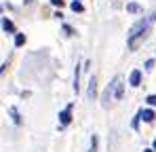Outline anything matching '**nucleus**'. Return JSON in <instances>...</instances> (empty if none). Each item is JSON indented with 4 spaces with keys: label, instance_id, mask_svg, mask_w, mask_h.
<instances>
[{
    "label": "nucleus",
    "instance_id": "nucleus-15",
    "mask_svg": "<svg viewBox=\"0 0 156 152\" xmlns=\"http://www.w3.org/2000/svg\"><path fill=\"white\" fill-rule=\"evenodd\" d=\"M148 103H150V106H156V95H148Z\"/></svg>",
    "mask_w": 156,
    "mask_h": 152
},
{
    "label": "nucleus",
    "instance_id": "nucleus-1",
    "mask_svg": "<svg viewBox=\"0 0 156 152\" xmlns=\"http://www.w3.org/2000/svg\"><path fill=\"white\" fill-rule=\"evenodd\" d=\"M146 34H148V21H139V24H135L131 27L129 32V49L135 51L139 47V42L146 38Z\"/></svg>",
    "mask_w": 156,
    "mask_h": 152
},
{
    "label": "nucleus",
    "instance_id": "nucleus-3",
    "mask_svg": "<svg viewBox=\"0 0 156 152\" xmlns=\"http://www.w3.org/2000/svg\"><path fill=\"white\" fill-rule=\"evenodd\" d=\"M70 121H72V103H70L63 112H59V123H61V125H70Z\"/></svg>",
    "mask_w": 156,
    "mask_h": 152
},
{
    "label": "nucleus",
    "instance_id": "nucleus-10",
    "mask_svg": "<svg viewBox=\"0 0 156 152\" xmlns=\"http://www.w3.org/2000/svg\"><path fill=\"white\" fill-rule=\"evenodd\" d=\"M127 11H129V13H139L141 6H139L137 2H129V4H127Z\"/></svg>",
    "mask_w": 156,
    "mask_h": 152
},
{
    "label": "nucleus",
    "instance_id": "nucleus-19",
    "mask_svg": "<svg viewBox=\"0 0 156 152\" xmlns=\"http://www.w3.org/2000/svg\"><path fill=\"white\" fill-rule=\"evenodd\" d=\"M154 150H156V139H154Z\"/></svg>",
    "mask_w": 156,
    "mask_h": 152
},
{
    "label": "nucleus",
    "instance_id": "nucleus-16",
    "mask_svg": "<svg viewBox=\"0 0 156 152\" xmlns=\"http://www.w3.org/2000/svg\"><path fill=\"white\" fill-rule=\"evenodd\" d=\"M51 4H55V6H63V0H51Z\"/></svg>",
    "mask_w": 156,
    "mask_h": 152
},
{
    "label": "nucleus",
    "instance_id": "nucleus-11",
    "mask_svg": "<svg viewBox=\"0 0 156 152\" xmlns=\"http://www.w3.org/2000/svg\"><path fill=\"white\" fill-rule=\"evenodd\" d=\"M72 11H74V13H82V11H84V6H82L78 0H74V2H72Z\"/></svg>",
    "mask_w": 156,
    "mask_h": 152
},
{
    "label": "nucleus",
    "instance_id": "nucleus-6",
    "mask_svg": "<svg viewBox=\"0 0 156 152\" xmlns=\"http://www.w3.org/2000/svg\"><path fill=\"white\" fill-rule=\"evenodd\" d=\"M2 30H4L6 34H13V32H15V25H13V21H9L6 17H2Z\"/></svg>",
    "mask_w": 156,
    "mask_h": 152
},
{
    "label": "nucleus",
    "instance_id": "nucleus-18",
    "mask_svg": "<svg viewBox=\"0 0 156 152\" xmlns=\"http://www.w3.org/2000/svg\"><path fill=\"white\" fill-rule=\"evenodd\" d=\"M144 152H154V150H144Z\"/></svg>",
    "mask_w": 156,
    "mask_h": 152
},
{
    "label": "nucleus",
    "instance_id": "nucleus-8",
    "mask_svg": "<svg viewBox=\"0 0 156 152\" xmlns=\"http://www.w3.org/2000/svg\"><path fill=\"white\" fill-rule=\"evenodd\" d=\"M9 114L13 116V121H15L17 125L21 123V116H19V112H17V108H15V106H11V108H9Z\"/></svg>",
    "mask_w": 156,
    "mask_h": 152
},
{
    "label": "nucleus",
    "instance_id": "nucleus-9",
    "mask_svg": "<svg viewBox=\"0 0 156 152\" xmlns=\"http://www.w3.org/2000/svg\"><path fill=\"white\" fill-rule=\"evenodd\" d=\"M74 91H80V68L76 66V72H74Z\"/></svg>",
    "mask_w": 156,
    "mask_h": 152
},
{
    "label": "nucleus",
    "instance_id": "nucleus-7",
    "mask_svg": "<svg viewBox=\"0 0 156 152\" xmlns=\"http://www.w3.org/2000/svg\"><path fill=\"white\" fill-rule=\"evenodd\" d=\"M139 114H141V118H144L146 123H152V121H154V112H152V110H141Z\"/></svg>",
    "mask_w": 156,
    "mask_h": 152
},
{
    "label": "nucleus",
    "instance_id": "nucleus-5",
    "mask_svg": "<svg viewBox=\"0 0 156 152\" xmlns=\"http://www.w3.org/2000/svg\"><path fill=\"white\" fill-rule=\"evenodd\" d=\"M139 82H141V72L139 70H133L131 72V78H129V85L131 87H139Z\"/></svg>",
    "mask_w": 156,
    "mask_h": 152
},
{
    "label": "nucleus",
    "instance_id": "nucleus-14",
    "mask_svg": "<svg viewBox=\"0 0 156 152\" xmlns=\"http://www.w3.org/2000/svg\"><path fill=\"white\" fill-rule=\"evenodd\" d=\"M63 32H66L68 36H74V34H76V30H74V27H70V25H63Z\"/></svg>",
    "mask_w": 156,
    "mask_h": 152
},
{
    "label": "nucleus",
    "instance_id": "nucleus-17",
    "mask_svg": "<svg viewBox=\"0 0 156 152\" xmlns=\"http://www.w3.org/2000/svg\"><path fill=\"white\" fill-rule=\"evenodd\" d=\"M152 66H154V61H152V59H148V61H146V68H148V70H152Z\"/></svg>",
    "mask_w": 156,
    "mask_h": 152
},
{
    "label": "nucleus",
    "instance_id": "nucleus-2",
    "mask_svg": "<svg viewBox=\"0 0 156 152\" xmlns=\"http://www.w3.org/2000/svg\"><path fill=\"white\" fill-rule=\"evenodd\" d=\"M112 89H114V97H116V100H122V95H125V89H122V78H120V76H116V78H114V82H112Z\"/></svg>",
    "mask_w": 156,
    "mask_h": 152
},
{
    "label": "nucleus",
    "instance_id": "nucleus-4",
    "mask_svg": "<svg viewBox=\"0 0 156 152\" xmlns=\"http://www.w3.org/2000/svg\"><path fill=\"white\" fill-rule=\"evenodd\" d=\"M95 95H97V78H95V76H91V78H89V91H87V97H89V100H93Z\"/></svg>",
    "mask_w": 156,
    "mask_h": 152
},
{
    "label": "nucleus",
    "instance_id": "nucleus-13",
    "mask_svg": "<svg viewBox=\"0 0 156 152\" xmlns=\"http://www.w3.org/2000/svg\"><path fill=\"white\" fill-rule=\"evenodd\" d=\"M89 152H97V135H93V139H91V148Z\"/></svg>",
    "mask_w": 156,
    "mask_h": 152
},
{
    "label": "nucleus",
    "instance_id": "nucleus-12",
    "mask_svg": "<svg viewBox=\"0 0 156 152\" xmlns=\"http://www.w3.org/2000/svg\"><path fill=\"white\" fill-rule=\"evenodd\" d=\"M23 42H26V36H23V34H17V36H15V45H17V47H21Z\"/></svg>",
    "mask_w": 156,
    "mask_h": 152
}]
</instances>
